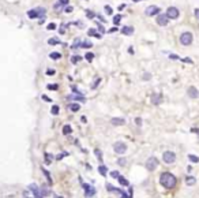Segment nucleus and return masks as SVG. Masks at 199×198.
Masks as SVG:
<instances>
[{
  "mask_svg": "<svg viewBox=\"0 0 199 198\" xmlns=\"http://www.w3.org/2000/svg\"><path fill=\"white\" fill-rule=\"evenodd\" d=\"M158 164H160V163H158V160L156 159V157H149V159L146 160V169L153 172L157 169Z\"/></svg>",
  "mask_w": 199,
  "mask_h": 198,
  "instance_id": "7ed1b4c3",
  "label": "nucleus"
},
{
  "mask_svg": "<svg viewBox=\"0 0 199 198\" xmlns=\"http://www.w3.org/2000/svg\"><path fill=\"white\" fill-rule=\"evenodd\" d=\"M181 60H183V62L184 63H189V64H192V60H191V59H189V58H184V59H181Z\"/></svg>",
  "mask_w": 199,
  "mask_h": 198,
  "instance_id": "a18cd8bd",
  "label": "nucleus"
},
{
  "mask_svg": "<svg viewBox=\"0 0 199 198\" xmlns=\"http://www.w3.org/2000/svg\"><path fill=\"white\" fill-rule=\"evenodd\" d=\"M132 1H134V3H138V1H141V0H132Z\"/></svg>",
  "mask_w": 199,
  "mask_h": 198,
  "instance_id": "052dcab7",
  "label": "nucleus"
},
{
  "mask_svg": "<svg viewBox=\"0 0 199 198\" xmlns=\"http://www.w3.org/2000/svg\"><path fill=\"white\" fill-rule=\"evenodd\" d=\"M160 183L164 186L165 188H173L177 185V179L173 174L170 172H162L160 176Z\"/></svg>",
  "mask_w": 199,
  "mask_h": 198,
  "instance_id": "f257e3e1",
  "label": "nucleus"
},
{
  "mask_svg": "<svg viewBox=\"0 0 199 198\" xmlns=\"http://www.w3.org/2000/svg\"><path fill=\"white\" fill-rule=\"evenodd\" d=\"M117 164H120V165H125V159H119L117 160Z\"/></svg>",
  "mask_w": 199,
  "mask_h": 198,
  "instance_id": "de8ad7c7",
  "label": "nucleus"
},
{
  "mask_svg": "<svg viewBox=\"0 0 199 198\" xmlns=\"http://www.w3.org/2000/svg\"><path fill=\"white\" fill-rule=\"evenodd\" d=\"M29 190L33 193V197H35V198L41 197V190H40V187H37L34 183H32V185L29 186Z\"/></svg>",
  "mask_w": 199,
  "mask_h": 198,
  "instance_id": "9b49d317",
  "label": "nucleus"
},
{
  "mask_svg": "<svg viewBox=\"0 0 199 198\" xmlns=\"http://www.w3.org/2000/svg\"><path fill=\"white\" fill-rule=\"evenodd\" d=\"M49 58L53 59V60H59V59L61 58V53H59V52H52L51 55H49Z\"/></svg>",
  "mask_w": 199,
  "mask_h": 198,
  "instance_id": "b1692460",
  "label": "nucleus"
},
{
  "mask_svg": "<svg viewBox=\"0 0 199 198\" xmlns=\"http://www.w3.org/2000/svg\"><path fill=\"white\" fill-rule=\"evenodd\" d=\"M42 172H44V175H45V178H46V180H48L49 186H52V185H53V180H52V178H51V174H49L45 168H42Z\"/></svg>",
  "mask_w": 199,
  "mask_h": 198,
  "instance_id": "6ab92c4d",
  "label": "nucleus"
},
{
  "mask_svg": "<svg viewBox=\"0 0 199 198\" xmlns=\"http://www.w3.org/2000/svg\"><path fill=\"white\" fill-rule=\"evenodd\" d=\"M66 30H67V26H64V25H61V26H60V30H59V33H60V34H64V33H66Z\"/></svg>",
  "mask_w": 199,
  "mask_h": 198,
  "instance_id": "a19ab883",
  "label": "nucleus"
},
{
  "mask_svg": "<svg viewBox=\"0 0 199 198\" xmlns=\"http://www.w3.org/2000/svg\"><path fill=\"white\" fill-rule=\"evenodd\" d=\"M100 82H101V78H97L96 81H94L93 83H91V89H96L97 86H98V83H100Z\"/></svg>",
  "mask_w": 199,
  "mask_h": 198,
  "instance_id": "e433bc0d",
  "label": "nucleus"
},
{
  "mask_svg": "<svg viewBox=\"0 0 199 198\" xmlns=\"http://www.w3.org/2000/svg\"><path fill=\"white\" fill-rule=\"evenodd\" d=\"M46 75H49V77H52V75H55V70H52V68L46 70Z\"/></svg>",
  "mask_w": 199,
  "mask_h": 198,
  "instance_id": "37998d69",
  "label": "nucleus"
},
{
  "mask_svg": "<svg viewBox=\"0 0 199 198\" xmlns=\"http://www.w3.org/2000/svg\"><path fill=\"white\" fill-rule=\"evenodd\" d=\"M104 10H105L106 15H112V14H113V10H112V7H111V6H105V7H104Z\"/></svg>",
  "mask_w": 199,
  "mask_h": 198,
  "instance_id": "cd10ccee",
  "label": "nucleus"
},
{
  "mask_svg": "<svg viewBox=\"0 0 199 198\" xmlns=\"http://www.w3.org/2000/svg\"><path fill=\"white\" fill-rule=\"evenodd\" d=\"M56 27H57V26H56V23L52 22V23H49L48 26H46V29H48V30H55Z\"/></svg>",
  "mask_w": 199,
  "mask_h": 198,
  "instance_id": "4c0bfd02",
  "label": "nucleus"
},
{
  "mask_svg": "<svg viewBox=\"0 0 199 198\" xmlns=\"http://www.w3.org/2000/svg\"><path fill=\"white\" fill-rule=\"evenodd\" d=\"M96 22H97V21H96ZM97 27H98V30H100L101 33H105V32H106V30L104 29V26H102V25H101V23H98V22H97Z\"/></svg>",
  "mask_w": 199,
  "mask_h": 198,
  "instance_id": "58836bf2",
  "label": "nucleus"
},
{
  "mask_svg": "<svg viewBox=\"0 0 199 198\" xmlns=\"http://www.w3.org/2000/svg\"><path fill=\"white\" fill-rule=\"evenodd\" d=\"M68 108H70L72 112H78V111L80 109V107H79V104H70L68 105Z\"/></svg>",
  "mask_w": 199,
  "mask_h": 198,
  "instance_id": "393cba45",
  "label": "nucleus"
},
{
  "mask_svg": "<svg viewBox=\"0 0 199 198\" xmlns=\"http://www.w3.org/2000/svg\"><path fill=\"white\" fill-rule=\"evenodd\" d=\"M82 187H83V190H85V195H86V197H94V195H96V188H94L91 185H89V183H83Z\"/></svg>",
  "mask_w": 199,
  "mask_h": 198,
  "instance_id": "0eeeda50",
  "label": "nucleus"
},
{
  "mask_svg": "<svg viewBox=\"0 0 199 198\" xmlns=\"http://www.w3.org/2000/svg\"><path fill=\"white\" fill-rule=\"evenodd\" d=\"M64 156H67V153H61V154H59V156L56 157V159H57V160H61V159H63V157H64Z\"/></svg>",
  "mask_w": 199,
  "mask_h": 198,
  "instance_id": "603ef678",
  "label": "nucleus"
},
{
  "mask_svg": "<svg viewBox=\"0 0 199 198\" xmlns=\"http://www.w3.org/2000/svg\"><path fill=\"white\" fill-rule=\"evenodd\" d=\"M44 15H45V8L44 7H38V8H34V10H30V11H27V16L29 18H32V19H34V18H37V16H40L41 18V21H40V23H42L44 22Z\"/></svg>",
  "mask_w": 199,
  "mask_h": 198,
  "instance_id": "f03ea898",
  "label": "nucleus"
},
{
  "mask_svg": "<svg viewBox=\"0 0 199 198\" xmlns=\"http://www.w3.org/2000/svg\"><path fill=\"white\" fill-rule=\"evenodd\" d=\"M71 133H72L71 126H70V124H66V126L63 127V134H64V135H68V134H71Z\"/></svg>",
  "mask_w": 199,
  "mask_h": 198,
  "instance_id": "aec40b11",
  "label": "nucleus"
},
{
  "mask_svg": "<svg viewBox=\"0 0 199 198\" xmlns=\"http://www.w3.org/2000/svg\"><path fill=\"white\" fill-rule=\"evenodd\" d=\"M98 172H100V174H101L102 176H105L106 174H108V168H106L105 165H100V167H98Z\"/></svg>",
  "mask_w": 199,
  "mask_h": 198,
  "instance_id": "4be33fe9",
  "label": "nucleus"
},
{
  "mask_svg": "<svg viewBox=\"0 0 199 198\" xmlns=\"http://www.w3.org/2000/svg\"><path fill=\"white\" fill-rule=\"evenodd\" d=\"M86 15H87V18H89V19H93V18H96V16H97L93 11H90V10H86Z\"/></svg>",
  "mask_w": 199,
  "mask_h": 198,
  "instance_id": "473e14b6",
  "label": "nucleus"
},
{
  "mask_svg": "<svg viewBox=\"0 0 199 198\" xmlns=\"http://www.w3.org/2000/svg\"><path fill=\"white\" fill-rule=\"evenodd\" d=\"M169 58H170V59H173V60H179V59H180L177 55H169Z\"/></svg>",
  "mask_w": 199,
  "mask_h": 198,
  "instance_id": "864d4df0",
  "label": "nucleus"
},
{
  "mask_svg": "<svg viewBox=\"0 0 199 198\" xmlns=\"http://www.w3.org/2000/svg\"><path fill=\"white\" fill-rule=\"evenodd\" d=\"M111 176H112V178H116V179H117V178L120 176V174H119L117 171H112V172H111Z\"/></svg>",
  "mask_w": 199,
  "mask_h": 198,
  "instance_id": "ea45409f",
  "label": "nucleus"
},
{
  "mask_svg": "<svg viewBox=\"0 0 199 198\" xmlns=\"http://www.w3.org/2000/svg\"><path fill=\"white\" fill-rule=\"evenodd\" d=\"M168 22H169V18H168L167 14H161V15L157 16V23L160 26H167Z\"/></svg>",
  "mask_w": 199,
  "mask_h": 198,
  "instance_id": "9d476101",
  "label": "nucleus"
},
{
  "mask_svg": "<svg viewBox=\"0 0 199 198\" xmlns=\"http://www.w3.org/2000/svg\"><path fill=\"white\" fill-rule=\"evenodd\" d=\"M117 180H119V185H122V186H124V187H127V186H130V182L127 180L125 178H123L122 175L117 178Z\"/></svg>",
  "mask_w": 199,
  "mask_h": 198,
  "instance_id": "a211bd4d",
  "label": "nucleus"
},
{
  "mask_svg": "<svg viewBox=\"0 0 199 198\" xmlns=\"http://www.w3.org/2000/svg\"><path fill=\"white\" fill-rule=\"evenodd\" d=\"M111 123H112L113 126H124L125 120L123 119V117H113V119L111 120Z\"/></svg>",
  "mask_w": 199,
  "mask_h": 198,
  "instance_id": "4468645a",
  "label": "nucleus"
},
{
  "mask_svg": "<svg viewBox=\"0 0 199 198\" xmlns=\"http://www.w3.org/2000/svg\"><path fill=\"white\" fill-rule=\"evenodd\" d=\"M194 15H195V18L199 21V8H195V10H194Z\"/></svg>",
  "mask_w": 199,
  "mask_h": 198,
  "instance_id": "49530a36",
  "label": "nucleus"
},
{
  "mask_svg": "<svg viewBox=\"0 0 199 198\" xmlns=\"http://www.w3.org/2000/svg\"><path fill=\"white\" fill-rule=\"evenodd\" d=\"M80 56H78V55H74V56H71V63L72 64H77V63H79L80 62Z\"/></svg>",
  "mask_w": 199,
  "mask_h": 198,
  "instance_id": "5701e85b",
  "label": "nucleus"
},
{
  "mask_svg": "<svg viewBox=\"0 0 199 198\" xmlns=\"http://www.w3.org/2000/svg\"><path fill=\"white\" fill-rule=\"evenodd\" d=\"M68 98H72V100H77V101H82V103H85V101H86V98H85L82 94H79V96H70Z\"/></svg>",
  "mask_w": 199,
  "mask_h": 198,
  "instance_id": "412c9836",
  "label": "nucleus"
},
{
  "mask_svg": "<svg viewBox=\"0 0 199 198\" xmlns=\"http://www.w3.org/2000/svg\"><path fill=\"white\" fill-rule=\"evenodd\" d=\"M161 8L157 6H149L147 8H146V11H144V14L147 16H153V15H157V14H160Z\"/></svg>",
  "mask_w": 199,
  "mask_h": 198,
  "instance_id": "1a4fd4ad",
  "label": "nucleus"
},
{
  "mask_svg": "<svg viewBox=\"0 0 199 198\" xmlns=\"http://www.w3.org/2000/svg\"><path fill=\"white\" fill-rule=\"evenodd\" d=\"M122 33L124 34V36H131L132 33H134V27L132 26H124L122 29Z\"/></svg>",
  "mask_w": 199,
  "mask_h": 198,
  "instance_id": "2eb2a0df",
  "label": "nucleus"
},
{
  "mask_svg": "<svg viewBox=\"0 0 199 198\" xmlns=\"http://www.w3.org/2000/svg\"><path fill=\"white\" fill-rule=\"evenodd\" d=\"M186 183H187V185H188V186H194V185H195V183H196V179L195 178H194V176H186Z\"/></svg>",
  "mask_w": 199,
  "mask_h": 198,
  "instance_id": "f3484780",
  "label": "nucleus"
},
{
  "mask_svg": "<svg viewBox=\"0 0 199 198\" xmlns=\"http://www.w3.org/2000/svg\"><path fill=\"white\" fill-rule=\"evenodd\" d=\"M64 10H66V13H67V14H70V13H72V10H74V8H72L71 6H67Z\"/></svg>",
  "mask_w": 199,
  "mask_h": 198,
  "instance_id": "c03bdc74",
  "label": "nucleus"
},
{
  "mask_svg": "<svg viewBox=\"0 0 199 198\" xmlns=\"http://www.w3.org/2000/svg\"><path fill=\"white\" fill-rule=\"evenodd\" d=\"M161 101H162V94L161 93H153L151 94V104L158 105V104H161Z\"/></svg>",
  "mask_w": 199,
  "mask_h": 198,
  "instance_id": "f8f14e48",
  "label": "nucleus"
},
{
  "mask_svg": "<svg viewBox=\"0 0 199 198\" xmlns=\"http://www.w3.org/2000/svg\"><path fill=\"white\" fill-rule=\"evenodd\" d=\"M80 47H82V48H91V47H93V44H91L90 41H83L82 44H80Z\"/></svg>",
  "mask_w": 199,
  "mask_h": 198,
  "instance_id": "7c9ffc66",
  "label": "nucleus"
},
{
  "mask_svg": "<svg viewBox=\"0 0 199 198\" xmlns=\"http://www.w3.org/2000/svg\"><path fill=\"white\" fill-rule=\"evenodd\" d=\"M80 44H82V42H79V40H77V41H75L74 44L71 45V48H72V49H78L80 47Z\"/></svg>",
  "mask_w": 199,
  "mask_h": 198,
  "instance_id": "c9c22d12",
  "label": "nucleus"
},
{
  "mask_svg": "<svg viewBox=\"0 0 199 198\" xmlns=\"http://www.w3.org/2000/svg\"><path fill=\"white\" fill-rule=\"evenodd\" d=\"M188 160L191 163H199V157L195 156V154H188Z\"/></svg>",
  "mask_w": 199,
  "mask_h": 198,
  "instance_id": "a878e982",
  "label": "nucleus"
},
{
  "mask_svg": "<svg viewBox=\"0 0 199 198\" xmlns=\"http://www.w3.org/2000/svg\"><path fill=\"white\" fill-rule=\"evenodd\" d=\"M162 160H164V163H167V164H173V163L176 161V154H175L173 152H170V150L164 152Z\"/></svg>",
  "mask_w": 199,
  "mask_h": 198,
  "instance_id": "39448f33",
  "label": "nucleus"
},
{
  "mask_svg": "<svg viewBox=\"0 0 199 198\" xmlns=\"http://www.w3.org/2000/svg\"><path fill=\"white\" fill-rule=\"evenodd\" d=\"M59 42H60V41H59L57 38H49V40H48V44H49V45H57Z\"/></svg>",
  "mask_w": 199,
  "mask_h": 198,
  "instance_id": "2f4dec72",
  "label": "nucleus"
},
{
  "mask_svg": "<svg viewBox=\"0 0 199 198\" xmlns=\"http://www.w3.org/2000/svg\"><path fill=\"white\" fill-rule=\"evenodd\" d=\"M106 190H108V191H115L116 187H113L112 185H109V183H108V185H106Z\"/></svg>",
  "mask_w": 199,
  "mask_h": 198,
  "instance_id": "79ce46f5",
  "label": "nucleus"
},
{
  "mask_svg": "<svg viewBox=\"0 0 199 198\" xmlns=\"http://www.w3.org/2000/svg\"><path fill=\"white\" fill-rule=\"evenodd\" d=\"M46 88H48V90H57L59 86H57L56 83H49L48 86H46Z\"/></svg>",
  "mask_w": 199,
  "mask_h": 198,
  "instance_id": "f704fd0d",
  "label": "nucleus"
},
{
  "mask_svg": "<svg viewBox=\"0 0 199 198\" xmlns=\"http://www.w3.org/2000/svg\"><path fill=\"white\" fill-rule=\"evenodd\" d=\"M135 123L138 124V126H142V119L141 117H136V119H135Z\"/></svg>",
  "mask_w": 199,
  "mask_h": 198,
  "instance_id": "8fccbe9b",
  "label": "nucleus"
},
{
  "mask_svg": "<svg viewBox=\"0 0 199 198\" xmlns=\"http://www.w3.org/2000/svg\"><path fill=\"white\" fill-rule=\"evenodd\" d=\"M116 32H117V27H112V29L108 30V33H116Z\"/></svg>",
  "mask_w": 199,
  "mask_h": 198,
  "instance_id": "5fc2aeb1",
  "label": "nucleus"
},
{
  "mask_svg": "<svg viewBox=\"0 0 199 198\" xmlns=\"http://www.w3.org/2000/svg\"><path fill=\"white\" fill-rule=\"evenodd\" d=\"M113 150H115L117 154H124L125 152H127V145H125L124 142H116L113 143Z\"/></svg>",
  "mask_w": 199,
  "mask_h": 198,
  "instance_id": "423d86ee",
  "label": "nucleus"
},
{
  "mask_svg": "<svg viewBox=\"0 0 199 198\" xmlns=\"http://www.w3.org/2000/svg\"><path fill=\"white\" fill-rule=\"evenodd\" d=\"M85 58H86V60H87V62H91V60L94 59V53H93V52H87Z\"/></svg>",
  "mask_w": 199,
  "mask_h": 198,
  "instance_id": "72a5a7b5",
  "label": "nucleus"
},
{
  "mask_svg": "<svg viewBox=\"0 0 199 198\" xmlns=\"http://www.w3.org/2000/svg\"><path fill=\"white\" fill-rule=\"evenodd\" d=\"M87 34H89L90 37H96V38H101V37H102L100 33H97L96 29H89V33H87Z\"/></svg>",
  "mask_w": 199,
  "mask_h": 198,
  "instance_id": "dca6fc26",
  "label": "nucleus"
},
{
  "mask_svg": "<svg viewBox=\"0 0 199 198\" xmlns=\"http://www.w3.org/2000/svg\"><path fill=\"white\" fill-rule=\"evenodd\" d=\"M128 52L131 53V55H134V48H132V47H130V48H128Z\"/></svg>",
  "mask_w": 199,
  "mask_h": 198,
  "instance_id": "4d7b16f0",
  "label": "nucleus"
},
{
  "mask_svg": "<svg viewBox=\"0 0 199 198\" xmlns=\"http://www.w3.org/2000/svg\"><path fill=\"white\" fill-rule=\"evenodd\" d=\"M143 79H150V74H144Z\"/></svg>",
  "mask_w": 199,
  "mask_h": 198,
  "instance_id": "bf43d9fd",
  "label": "nucleus"
},
{
  "mask_svg": "<svg viewBox=\"0 0 199 198\" xmlns=\"http://www.w3.org/2000/svg\"><path fill=\"white\" fill-rule=\"evenodd\" d=\"M42 100H44V101H46V103H51V98H49L48 97V96H45V94H42Z\"/></svg>",
  "mask_w": 199,
  "mask_h": 198,
  "instance_id": "09e8293b",
  "label": "nucleus"
},
{
  "mask_svg": "<svg viewBox=\"0 0 199 198\" xmlns=\"http://www.w3.org/2000/svg\"><path fill=\"white\" fill-rule=\"evenodd\" d=\"M59 112H60V109H59V107L57 105H53V107H52V109H51V114L52 115H59Z\"/></svg>",
  "mask_w": 199,
  "mask_h": 198,
  "instance_id": "bb28decb",
  "label": "nucleus"
},
{
  "mask_svg": "<svg viewBox=\"0 0 199 198\" xmlns=\"http://www.w3.org/2000/svg\"><path fill=\"white\" fill-rule=\"evenodd\" d=\"M68 1H70V0H59V3H60V4H63V6H67V4H68Z\"/></svg>",
  "mask_w": 199,
  "mask_h": 198,
  "instance_id": "3c124183",
  "label": "nucleus"
},
{
  "mask_svg": "<svg viewBox=\"0 0 199 198\" xmlns=\"http://www.w3.org/2000/svg\"><path fill=\"white\" fill-rule=\"evenodd\" d=\"M187 93H188V96L191 98H198L199 97V90L195 88V86H189L188 90H187Z\"/></svg>",
  "mask_w": 199,
  "mask_h": 198,
  "instance_id": "ddd939ff",
  "label": "nucleus"
},
{
  "mask_svg": "<svg viewBox=\"0 0 199 198\" xmlns=\"http://www.w3.org/2000/svg\"><path fill=\"white\" fill-rule=\"evenodd\" d=\"M80 122H82V123H86V122H87V117H86V116H82V117H80Z\"/></svg>",
  "mask_w": 199,
  "mask_h": 198,
  "instance_id": "6e6d98bb",
  "label": "nucleus"
},
{
  "mask_svg": "<svg viewBox=\"0 0 199 198\" xmlns=\"http://www.w3.org/2000/svg\"><path fill=\"white\" fill-rule=\"evenodd\" d=\"M194 37H192V33L189 32H184L181 36H180V42H181V45H189L191 42H192Z\"/></svg>",
  "mask_w": 199,
  "mask_h": 198,
  "instance_id": "20e7f679",
  "label": "nucleus"
},
{
  "mask_svg": "<svg viewBox=\"0 0 199 198\" xmlns=\"http://www.w3.org/2000/svg\"><path fill=\"white\" fill-rule=\"evenodd\" d=\"M167 15H168L169 19H177L179 15H180L179 8H176V7H169V8L167 10Z\"/></svg>",
  "mask_w": 199,
  "mask_h": 198,
  "instance_id": "6e6552de",
  "label": "nucleus"
},
{
  "mask_svg": "<svg viewBox=\"0 0 199 198\" xmlns=\"http://www.w3.org/2000/svg\"><path fill=\"white\" fill-rule=\"evenodd\" d=\"M94 153H96V157L100 160V163H102V154H101V150L96 149V150H94Z\"/></svg>",
  "mask_w": 199,
  "mask_h": 198,
  "instance_id": "c85d7f7f",
  "label": "nucleus"
},
{
  "mask_svg": "<svg viewBox=\"0 0 199 198\" xmlns=\"http://www.w3.org/2000/svg\"><path fill=\"white\" fill-rule=\"evenodd\" d=\"M122 21V15H115L113 16V25H119Z\"/></svg>",
  "mask_w": 199,
  "mask_h": 198,
  "instance_id": "c756f323",
  "label": "nucleus"
},
{
  "mask_svg": "<svg viewBox=\"0 0 199 198\" xmlns=\"http://www.w3.org/2000/svg\"><path fill=\"white\" fill-rule=\"evenodd\" d=\"M97 18H98V19L101 21V22H106V21H104V18H102V16H101V15H97Z\"/></svg>",
  "mask_w": 199,
  "mask_h": 198,
  "instance_id": "13d9d810",
  "label": "nucleus"
}]
</instances>
